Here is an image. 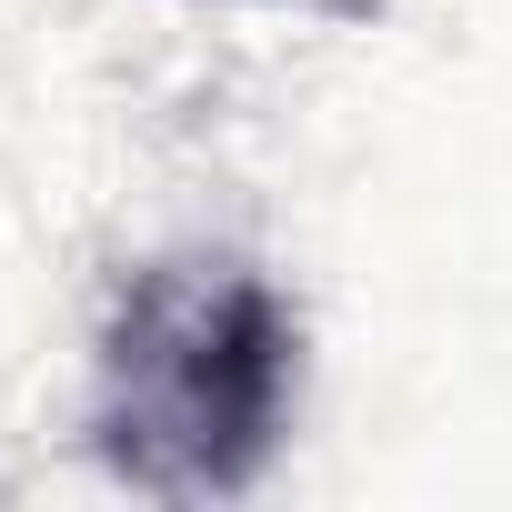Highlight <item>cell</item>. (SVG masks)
Wrapping results in <instances>:
<instances>
[{"instance_id":"1","label":"cell","mask_w":512,"mask_h":512,"mask_svg":"<svg viewBox=\"0 0 512 512\" xmlns=\"http://www.w3.org/2000/svg\"><path fill=\"white\" fill-rule=\"evenodd\" d=\"M302 322L231 251H161L111 292L91 352V452L161 502H221L292 432Z\"/></svg>"}]
</instances>
